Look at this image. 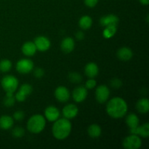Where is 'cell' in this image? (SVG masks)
I'll use <instances>...</instances> for the list:
<instances>
[{"label":"cell","mask_w":149,"mask_h":149,"mask_svg":"<svg viewBox=\"0 0 149 149\" xmlns=\"http://www.w3.org/2000/svg\"><path fill=\"white\" fill-rule=\"evenodd\" d=\"M122 81L117 78L113 79L111 81V87H114V88H119L120 87H122Z\"/></svg>","instance_id":"31"},{"label":"cell","mask_w":149,"mask_h":149,"mask_svg":"<svg viewBox=\"0 0 149 149\" xmlns=\"http://www.w3.org/2000/svg\"><path fill=\"white\" fill-rule=\"evenodd\" d=\"M136 109L140 113H146L149 111V101L147 98H141L137 102Z\"/></svg>","instance_id":"20"},{"label":"cell","mask_w":149,"mask_h":149,"mask_svg":"<svg viewBox=\"0 0 149 149\" xmlns=\"http://www.w3.org/2000/svg\"><path fill=\"white\" fill-rule=\"evenodd\" d=\"M14 124V119L7 115H4L0 117V128L4 130L10 129Z\"/></svg>","instance_id":"19"},{"label":"cell","mask_w":149,"mask_h":149,"mask_svg":"<svg viewBox=\"0 0 149 149\" xmlns=\"http://www.w3.org/2000/svg\"><path fill=\"white\" fill-rule=\"evenodd\" d=\"M110 90L106 85H100L95 90V97L99 103H104L109 99Z\"/></svg>","instance_id":"7"},{"label":"cell","mask_w":149,"mask_h":149,"mask_svg":"<svg viewBox=\"0 0 149 149\" xmlns=\"http://www.w3.org/2000/svg\"><path fill=\"white\" fill-rule=\"evenodd\" d=\"M55 97L58 101L61 102V103L67 102L70 98L69 90L63 86L58 87L55 90Z\"/></svg>","instance_id":"10"},{"label":"cell","mask_w":149,"mask_h":149,"mask_svg":"<svg viewBox=\"0 0 149 149\" xmlns=\"http://www.w3.org/2000/svg\"><path fill=\"white\" fill-rule=\"evenodd\" d=\"M12 62L10 60L4 59L0 61V71L3 73L8 72L12 68Z\"/></svg>","instance_id":"25"},{"label":"cell","mask_w":149,"mask_h":149,"mask_svg":"<svg viewBox=\"0 0 149 149\" xmlns=\"http://www.w3.org/2000/svg\"><path fill=\"white\" fill-rule=\"evenodd\" d=\"M75 47V42H74V39L71 37H66L62 41L61 45V49L63 52H65V53H70L72 52Z\"/></svg>","instance_id":"15"},{"label":"cell","mask_w":149,"mask_h":149,"mask_svg":"<svg viewBox=\"0 0 149 149\" xmlns=\"http://www.w3.org/2000/svg\"><path fill=\"white\" fill-rule=\"evenodd\" d=\"M76 37H77V39L79 40H82L84 37V34L82 31H78L76 34Z\"/></svg>","instance_id":"35"},{"label":"cell","mask_w":149,"mask_h":149,"mask_svg":"<svg viewBox=\"0 0 149 149\" xmlns=\"http://www.w3.org/2000/svg\"><path fill=\"white\" fill-rule=\"evenodd\" d=\"M116 26H106L103 30V34L106 39H110L112 36H113L115 35V33H116Z\"/></svg>","instance_id":"24"},{"label":"cell","mask_w":149,"mask_h":149,"mask_svg":"<svg viewBox=\"0 0 149 149\" xmlns=\"http://www.w3.org/2000/svg\"><path fill=\"white\" fill-rule=\"evenodd\" d=\"M98 0H84V4L89 7H94L97 5Z\"/></svg>","instance_id":"34"},{"label":"cell","mask_w":149,"mask_h":149,"mask_svg":"<svg viewBox=\"0 0 149 149\" xmlns=\"http://www.w3.org/2000/svg\"><path fill=\"white\" fill-rule=\"evenodd\" d=\"M87 132H88L89 136L93 138H97L100 136L101 135V128L98 125L96 124H93V125H90L87 130Z\"/></svg>","instance_id":"21"},{"label":"cell","mask_w":149,"mask_h":149,"mask_svg":"<svg viewBox=\"0 0 149 149\" xmlns=\"http://www.w3.org/2000/svg\"><path fill=\"white\" fill-rule=\"evenodd\" d=\"M139 1L143 5H148L149 3V0H139Z\"/></svg>","instance_id":"36"},{"label":"cell","mask_w":149,"mask_h":149,"mask_svg":"<svg viewBox=\"0 0 149 149\" xmlns=\"http://www.w3.org/2000/svg\"><path fill=\"white\" fill-rule=\"evenodd\" d=\"M33 68V63L30 59L24 58L17 61L16 69L20 74H26L30 73Z\"/></svg>","instance_id":"6"},{"label":"cell","mask_w":149,"mask_h":149,"mask_svg":"<svg viewBox=\"0 0 149 149\" xmlns=\"http://www.w3.org/2000/svg\"><path fill=\"white\" fill-rule=\"evenodd\" d=\"M128 106L126 101L121 97H116L111 99L106 105V112L114 119H119L126 115Z\"/></svg>","instance_id":"1"},{"label":"cell","mask_w":149,"mask_h":149,"mask_svg":"<svg viewBox=\"0 0 149 149\" xmlns=\"http://www.w3.org/2000/svg\"><path fill=\"white\" fill-rule=\"evenodd\" d=\"M25 131L23 128L21 127H15L13 130V137L16 138H20L24 135Z\"/></svg>","instance_id":"29"},{"label":"cell","mask_w":149,"mask_h":149,"mask_svg":"<svg viewBox=\"0 0 149 149\" xmlns=\"http://www.w3.org/2000/svg\"><path fill=\"white\" fill-rule=\"evenodd\" d=\"M142 145V141L138 135L131 134L126 137L123 141V146L126 149H138Z\"/></svg>","instance_id":"5"},{"label":"cell","mask_w":149,"mask_h":149,"mask_svg":"<svg viewBox=\"0 0 149 149\" xmlns=\"http://www.w3.org/2000/svg\"><path fill=\"white\" fill-rule=\"evenodd\" d=\"M25 114L22 111H17L13 114V119L16 121H22L24 119Z\"/></svg>","instance_id":"30"},{"label":"cell","mask_w":149,"mask_h":149,"mask_svg":"<svg viewBox=\"0 0 149 149\" xmlns=\"http://www.w3.org/2000/svg\"><path fill=\"white\" fill-rule=\"evenodd\" d=\"M132 55H133L132 51L126 47L120 48L117 52L118 58L122 61H130L132 58Z\"/></svg>","instance_id":"17"},{"label":"cell","mask_w":149,"mask_h":149,"mask_svg":"<svg viewBox=\"0 0 149 149\" xmlns=\"http://www.w3.org/2000/svg\"><path fill=\"white\" fill-rule=\"evenodd\" d=\"M126 123L130 129L135 128L139 125V118L135 113H130L126 118Z\"/></svg>","instance_id":"22"},{"label":"cell","mask_w":149,"mask_h":149,"mask_svg":"<svg viewBox=\"0 0 149 149\" xmlns=\"http://www.w3.org/2000/svg\"><path fill=\"white\" fill-rule=\"evenodd\" d=\"M45 119H47L49 122H55L57 119H59L60 111L55 106H49L46 108L45 111Z\"/></svg>","instance_id":"11"},{"label":"cell","mask_w":149,"mask_h":149,"mask_svg":"<svg viewBox=\"0 0 149 149\" xmlns=\"http://www.w3.org/2000/svg\"><path fill=\"white\" fill-rule=\"evenodd\" d=\"M100 23L103 27L109 26H117L118 23H119V17L113 14L103 16L100 18Z\"/></svg>","instance_id":"13"},{"label":"cell","mask_w":149,"mask_h":149,"mask_svg":"<svg viewBox=\"0 0 149 149\" xmlns=\"http://www.w3.org/2000/svg\"><path fill=\"white\" fill-rule=\"evenodd\" d=\"M92 24H93V19L88 15L82 16L79 21V25L80 28L84 29V30L90 29L92 26Z\"/></svg>","instance_id":"23"},{"label":"cell","mask_w":149,"mask_h":149,"mask_svg":"<svg viewBox=\"0 0 149 149\" xmlns=\"http://www.w3.org/2000/svg\"><path fill=\"white\" fill-rule=\"evenodd\" d=\"M33 74H34V76L36 78H41L45 74V71H44V70L42 68H37L34 70V73Z\"/></svg>","instance_id":"33"},{"label":"cell","mask_w":149,"mask_h":149,"mask_svg":"<svg viewBox=\"0 0 149 149\" xmlns=\"http://www.w3.org/2000/svg\"><path fill=\"white\" fill-rule=\"evenodd\" d=\"M36 47L35 44L32 42H27L23 44L22 47V52L26 56L31 57L33 56L36 52Z\"/></svg>","instance_id":"18"},{"label":"cell","mask_w":149,"mask_h":149,"mask_svg":"<svg viewBox=\"0 0 149 149\" xmlns=\"http://www.w3.org/2000/svg\"><path fill=\"white\" fill-rule=\"evenodd\" d=\"M33 91V88H32L31 85L29 84H22L21 87L19 89L18 92H20L21 94H23L24 96H28L31 94Z\"/></svg>","instance_id":"27"},{"label":"cell","mask_w":149,"mask_h":149,"mask_svg":"<svg viewBox=\"0 0 149 149\" xmlns=\"http://www.w3.org/2000/svg\"><path fill=\"white\" fill-rule=\"evenodd\" d=\"M96 86V81L93 79V78H90V79L87 80L86 82L85 87L87 89H93Z\"/></svg>","instance_id":"32"},{"label":"cell","mask_w":149,"mask_h":149,"mask_svg":"<svg viewBox=\"0 0 149 149\" xmlns=\"http://www.w3.org/2000/svg\"><path fill=\"white\" fill-rule=\"evenodd\" d=\"M1 84L6 93H14L18 86V80L14 76L7 75L2 78Z\"/></svg>","instance_id":"4"},{"label":"cell","mask_w":149,"mask_h":149,"mask_svg":"<svg viewBox=\"0 0 149 149\" xmlns=\"http://www.w3.org/2000/svg\"><path fill=\"white\" fill-rule=\"evenodd\" d=\"M87 96V90L85 87L79 86L76 87L72 93V97L77 103H81L86 99Z\"/></svg>","instance_id":"9"},{"label":"cell","mask_w":149,"mask_h":149,"mask_svg":"<svg viewBox=\"0 0 149 149\" xmlns=\"http://www.w3.org/2000/svg\"><path fill=\"white\" fill-rule=\"evenodd\" d=\"M46 125V119L40 114H35L29 119L27 128L29 132L33 134H38L42 132Z\"/></svg>","instance_id":"3"},{"label":"cell","mask_w":149,"mask_h":149,"mask_svg":"<svg viewBox=\"0 0 149 149\" xmlns=\"http://www.w3.org/2000/svg\"><path fill=\"white\" fill-rule=\"evenodd\" d=\"M99 72V68L97 64L95 63H89L84 68V73L89 78H94L97 76Z\"/></svg>","instance_id":"16"},{"label":"cell","mask_w":149,"mask_h":149,"mask_svg":"<svg viewBox=\"0 0 149 149\" xmlns=\"http://www.w3.org/2000/svg\"><path fill=\"white\" fill-rule=\"evenodd\" d=\"M15 96L13 95V93H6V96L3 100V103L4 104V106H6L7 107H11L15 104Z\"/></svg>","instance_id":"26"},{"label":"cell","mask_w":149,"mask_h":149,"mask_svg":"<svg viewBox=\"0 0 149 149\" xmlns=\"http://www.w3.org/2000/svg\"><path fill=\"white\" fill-rule=\"evenodd\" d=\"M71 131V123L66 118L58 119L54 122L52 126V135L57 140L65 139L70 135Z\"/></svg>","instance_id":"2"},{"label":"cell","mask_w":149,"mask_h":149,"mask_svg":"<svg viewBox=\"0 0 149 149\" xmlns=\"http://www.w3.org/2000/svg\"><path fill=\"white\" fill-rule=\"evenodd\" d=\"M130 131L131 134H134V135H137L138 136L146 138L149 136V124H143L141 126L138 125L136 127L130 129Z\"/></svg>","instance_id":"12"},{"label":"cell","mask_w":149,"mask_h":149,"mask_svg":"<svg viewBox=\"0 0 149 149\" xmlns=\"http://www.w3.org/2000/svg\"><path fill=\"white\" fill-rule=\"evenodd\" d=\"M68 79L71 82L74 83H79L81 81V76L77 72H72L70 73L68 75Z\"/></svg>","instance_id":"28"},{"label":"cell","mask_w":149,"mask_h":149,"mask_svg":"<svg viewBox=\"0 0 149 149\" xmlns=\"http://www.w3.org/2000/svg\"><path fill=\"white\" fill-rule=\"evenodd\" d=\"M63 114L68 119H73L78 114V108L74 104H68L63 109Z\"/></svg>","instance_id":"14"},{"label":"cell","mask_w":149,"mask_h":149,"mask_svg":"<svg viewBox=\"0 0 149 149\" xmlns=\"http://www.w3.org/2000/svg\"><path fill=\"white\" fill-rule=\"evenodd\" d=\"M33 43L35 44L36 49L40 51V52H45V51L48 50L51 46L49 39L47 37L44 36H40L36 37Z\"/></svg>","instance_id":"8"}]
</instances>
